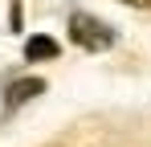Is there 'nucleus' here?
<instances>
[{
    "label": "nucleus",
    "instance_id": "1",
    "mask_svg": "<svg viewBox=\"0 0 151 147\" xmlns=\"http://www.w3.org/2000/svg\"><path fill=\"white\" fill-rule=\"evenodd\" d=\"M70 41L86 53H102V49L114 45V29L98 17H90V12H74L70 17Z\"/></svg>",
    "mask_w": 151,
    "mask_h": 147
},
{
    "label": "nucleus",
    "instance_id": "4",
    "mask_svg": "<svg viewBox=\"0 0 151 147\" xmlns=\"http://www.w3.org/2000/svg\"><path fill=\"white\" fill-rule=\"evenodd\" d=\"M8 24L21 33V0H12V12H8Z\"/></svg>",
    "mask_w": 151,
    "mask_h": 147
},
{
    "label": "nucleus",
    "instance_id": "2",
    "mask_svg": "<svg viewBox=\"0 0 151 147\" xmlns=\"http://www.w3.org/2000/svg\"><path fill=\"white\" fill-rule=\"evenodd\" d=\"M37 94H45V82H41V78H21V82H12L8 94H4V115H12L17 106L33 102Z\"/></svg>",
    "mask_w": 151,
    "mask_h": 147
},
{
    "label": "nucleus",
    "instance_id": "3",
    "mask_svg": "<svg viewBox=\"0 0 151 147\" xmlns=\"http://www.w3.org/2000/svg\"><path fill=\"white\" fill-rule=\"evenodd\" d=\"M57 53H61V45H57L53 37H45V33H37V37L25 41V57L29 61H53Z\"/></svg>",
    "mask_w": 151,
    "mask_h": 147
},
{
    "label": "nucleus",
    "instance_id": "5",
    "mask_svg": "<svg viewBox=\"0 0 151 147\" xmlns=\"http://www.w3.org/2000/svg\"><path fill=\"white\" fill-rule=\"evenodd\" d=\"M123 4H131V8H151V0H123Z\"/></svg>",
    "mask_w": 151,
    "mask_h": 147
}]
</instances>
